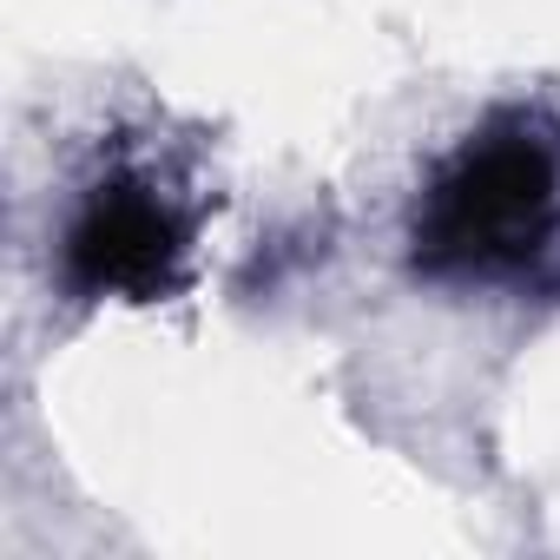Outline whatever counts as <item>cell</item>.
Returning a JSON list of instances; mask_svg holds the SVG:
<instances>
[{"label":"cell","mask_w":560,"mask_h":560,"mask_svg":"<svg viewBox=\"0 0 560 560\" xmlns=\"http://www.w3.org/2000/svg\"><path fill=\"white\" fill-rule=\"evenodd\" d=\"M409 270L435 291L560 298V113L494 106L409 198Z\"/></svg>","instance_id":"cell-1"},{"label":"cell","mask_w":560,"mask_h":560,"mask_svg":"<svg viewBox=\"0 0 560 560\" xmlns=\"http://www.w3.org/2000/svg\"><path fill=\"white\" fill-rule=\"evenodd\" d=\"M205 198L152 152L93 165L60 224V284L80 304H159L191 284Z\"/></svg>","instance_id":"cell-2"}]
</instances>
